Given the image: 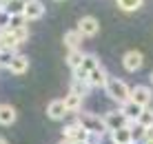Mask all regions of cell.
Segmentation results:
<instances>
[{
	"instance_id": "obj_10",
	"label": "cell",
	"mask_w": 153,
	"mask_h": 144,
	"mask_svg": "<svg viewBox=\"0 0 153 144\" xmlns=\"http://www.w3.org/2000/svg\"><path fill=\"white\" fill-rule=\"evenodd\" d=\"M122 113L129 118V122H138L140 120V115H142V111H144V106H140V104H135L133 100H129L126 104H122Z\"/></svg>"
},
{
	"instance_id": "obj_35",
	"label": "cell",
	"mask_w": 153,
	"mask_h": 144,
	"mask_svg": "<svg viewBox=\"0 0 153 144\" xmlns=\"http://www.w3.org/2000/svg\"><path fill=\"white\" fill-rule=\"evenodd\" d=\"M131 144H135V142H131Z\"/></svg>"
},
{
	"instance_id": "obj_25",
	"label": "cell",
	"mask_w": 153,
	"mask_h": 144,
	"mask_svg": "<svg viewBox=\"0 0 153 144\" xmlns=\"http://www.w3.org/2000/svg\"><path fill=\"white\" fill-rule=\"evenodd\" d=\"M25 13L22 16H11V22H9V29H22L25 27Z\"/></svg>"
},
{
	"instance_id": "obj_20",
	"label": "cell",
	"mask_w": 153,
	"mask_h": 144,
	"mask_svg": "<svg viewBox=\"0 0 153 144\" xmlns=\"http://www.w3.org/2000/svg\"><path fill=\"white\" fill-rule=\"evenodd\" d=\"M138 124H142L144 129H153V109H144V111H142Z\"/></svg>"
},
{
	"instance_id": "obj_31",
	"label": "cell",
	"mask_w": 153,
	"mask_h": 144,
	"mask_svg": "<svg viewBox=\"0 0 153 144\" xmlns=\"http://www.w3.org/2000/svg\"><path fill=\"white\" fill-rule=\"evenodd\" d=\"M0 144H9V142H7V140H4V137H2V135H0Z\"/></svg>"
},
{
	"instance_id": "obj_1",
	"label": "cell",
	"mask_w": 153,
	"mask_h": 144,
	"mask_svg": "<svg viewBox=\"0 0 153 144\" xmlns=\"http://www.w3.org/2000/svg\"><path fill=\"white\" fill-rule=\"evenodd\" d=\"M78 124L84 126L91 135H96V137H102L104 133H107V122H104L102 115H93V113H78Z\"/></svg>"
},
{
	"instance_id": "obj_28",
	"label": "cell",
	"mask_w": 153,
	"mask_h": 144,
	"mask_svg": "<svg viewBox=\"0 0 153 144\" xmlns=\"http://www.w3.org/2000/svg\"><path fill=\"white\" fill-rule=\"evenodd\" d=\"M11 31H13V36H16L20 42L27 40V27H22V29H11Z\"/></svg>"
},
{
	"instance_id": "obj_22",
	"label": "cell",
	"mask_w": 153,
	"mask_h": 144,
	"mask_svg": "<svg viewBox=\"0 0 153 144\" xmlns=\"http://www.w3.org/2000/svg\"><path fill=\"white\" fill-rule=\"evenodd\" d=\"M142 2L144 0H118L120 9H124V11H135V9L142 7Z\"/></svg>"
},
{
	"instance_id": "obj_7",
	"label": "cell",
	"mask_w": 153,
	"mask_h": 144,
	"mask_svg": "<svg viewBox=\"0 0 153 144\" xmlns=\"http://www.w3.org/2000/svg\"><path fill=\"white\" fill-rule=\"evenodd\" d=\"M45 16V4L40 0H27L25 4V18L27 20H40Z\"/></svg>"
},
{
	"instance_id": "obj_5",
	"label": "cell",
	"mask_w": 153,
	"mask_h": 144,
	"mask_svg": "<svg viewBox=\"0 0 153 144\" xmlns=\"http://www.w3.org/2000/svg\"><path fill=\"white\" fill-rule=\"evenodd\" d=\"M151 98H153L151 89H149V87H144V84H138V87H133V89H131V100H133L135 104L144 106V109L151 104Z\"/></svg>"
},
{
	"instance_id": "obj_32",
	"label": "cell",
	"mask_w": 153,
	"mask_h": 144,
	"mask_svg": "<svg viewBox=\"0 0 153 144\" xmlns=\"http://www.w3.org/2000/svg\"><path fill=\"white\" fill-rule=\"evenodd\" d=\"M60 144H71V142H60Z\"/></svg>"
},
{
	"instance_id": "obj_23",
	"label": "cell",
	"mask_w": 153,
	"mask_h": 144,
	"mask_svg": "<svg viewBox=\"0 0 153 144\" xmlns=\"http://www.w3.org/2000/svg\"><path fill=\"white\" fill-rule=\"evenodd\" d=\"M80 67L84 69V71L91 73L93 69H98V67H100V60H98L96 56H84V60H82V65H80Z\"/></svg>"
},
{
	"instance_id": "obj_16",
	"label": "cell",
	"mask_w": 153,
	"mask_h": 144,
	"mask_svg": "<svg viewBox=\"0 0 153 144\" xmlns=\"http://www.w3.org/2000/svg\"><path fill=\"white\" fill-rule=\"evenodd\" d=\"M89 89H91V84H89V82L73 78V82H71V93H76V95H80V98H84V95L89 93Z\"/></svg>"
},
{
	"instance_id": "obj_17",
	"label": "cell",
	"mask_w": 153,
	"mask_h": 144,
	"mask_svg": "<svg viewBox=\"0 0 153 144\" xmlns=\"http://www.w3.org/2000/svg\"><path fill=\"white\" fill-rule=\"evenodd\" d=\"M82 60H84V53L80 49H73V51H69V56H67V65H69L73 71L82 65Z\"/></svg>"
},
{
	"instance_id": "obj_15",
	"label": "cell",
	"mask_w": 153,
	"mask_h": 144,
	"mask_svg": "<svg viewBox=\"0 0 153 144\" xmlns=\"http://www.w3.org/2000/svg\"><path fill=\"white\" fill-rule=\"evenodd\" d=\"M13 122H16V109L9 104H0V124L9 126Z\"/></svg>"
},
{
	"instance_id": "obj_21",
	"label": "cell",
	"mask_w": 153,
	"mask_h": 144,
	"mask_svg": "<svg viewBox=\"0 0 153 144\" xmlns=\"http://www.w3.org/2000/svg\"><path fill=\"white\" fill-rule=\"evenodd\" d=\"M129 129H131V137H133V142H140V140H144V135H146V129L142 124H138L135 122L133 126L129 124Z\"/></svg>"
},
{
	"instance_id": "obj_6",
	"label": "cell",
	"mask_w": 153,
	"mask_h": 144,
	"mask_svg": "<svg viewBox=\"0 0 153 144\" xmlns=\"http://www.w3.org/2000/svg\"><path fill=\"white\" fill-rule=\"evenodd\" d=\"M78 31L82 36H87V38H91V36H96L100 31V22L93 16H84V18H80V22H78Z\"/></svg>"
},
{
	"instance_id": "obj_34",
	"label": "cell",
	"mask_w": 153,
	"mask_h": 144,
	"mask_svg": "<svg viewBox=\"0 0 153 144\" xmlns=\"http://www.w3.org/2000/svg\"><path fill=\"white\" fill-rule=\"evenodd\" d=\"M80 144H89V142H80Z\"/></svg>"
},
{
	"instance_id": "obj_19",
	"label": "cell",
	"mask_w": 153,
	"mask_h": 144,
	"mask_svg": "<svg viewBox=\"0 0 153 144\" xmlns=\"http://www.w3.org/2000/svg\"><path fill=\"white\" fill-rule=\"evenodd\" d=\"M65 106H67V111H80L82 98H80V95H76V93H69L65 98Z\"/></svg>"
},
{
	"instance_id": "obj_2",
	"label": "cell",
	"mask_w": 153,
	"mask_h": 144,
	"mask_svg": "<svg viewBox=\"0 0 153 144\" xmlns=\"http://www.w3.org/2000/svg\"><path fill=\"white\" fill-rule=\"evenodd\" d=\"M104 91H107V95H109L111 100H115V102H120V104H126V102L131 100V89H129V84H126L124 80L109 78Z\"/></svg>"
},
{
	"instance_id": "obj_12",
	"label": "cell",
	"mask_w": 153,
	"mask_h": 144,
	"mask_svg": "<svg viewBox=\"0 0 153 144\" xmlns=\"http://www.w3.org/2000/svg\"><path fill=\"white\" fill-rule=\"evenodd\" d=\"M107 82H109V76H107V71H104L102 67L93 69V71L89 73V84H91V87H107Z\"/></svg>"
},
{
	"instance_id": "obj_4",
	"label": "cell",
	"mask_w": 153,
	"mask_h": 144,
	"mask_svg": "<svg viewBox=\"0 0 153 144\" xmlns=\"http://www.w3.org/2000/svg\"><path fill=\"white\" fill-rule=\"evenodd\" d=\"M102 118H104V122H107L109 131H118V129H124V126L131 124L129 118H126L122 111H109V113H104Z\"/></svg>"
},
{
	"instance_id": "obj_30",
	"label": "cell",
	"mask_w": 153,
	"mask_h": 144,
	"mask_svg": "<svg viewBox=\"0 0 153 144\" xmlns=\"http://www.w3.org/2000/svg\"><path fill=\"white\" fill-rule=\"evenodd\" d=\"M9 2H11V0H0V7H7Z\"/></svg>"
},
{
	"instance_id": "obj_13",
	"label": "cell",
	"mask_w": 153,
	"mask_h": 144,
	"mask_svg": "<svg viewBox=\"0 0 153 144\" xmlns=\"http://www.w3.org/2000/svg\"><path fill=\"white\" fill-rule=\"evenodd\" d=\"M82 38H84V36H82L78 29H71V31H67V33H65V45L69 47V51H73V49H80V42H82Z\"/></svg>"
},
{
	"instance_id": "obj_14",
	"label": "cell",
	"mask_w": 153,
	"mask_h": 144,
	"mask_svg": "<svg viewBox=\"0 0 153 144\" xmlns=\"http://www.w3.org/2000/svg\"><path fill=\"white\" fill-rule=\"evenodd\" d=\"M111 142L113 144H131L133 137H131V129L124 126V129H118V131H111Z\"/></svg>"
},
{
	"instance_id": "obj_8",
	"label": "cell",
	"mask_w": 153,
	"mask_h": 144,
	"mask_svg": "<svg viewBox=\"0 0 153 144\" xmlns=\"http://www.w3.org/2000/svg\"><path fill=\"white\" fill-rule=\"evenodd\" d=\"M142 62H144V58H142L140 51H126L124 58H122V65H124L126 71H138L142 67Z\"/></svg>"
},
{
	"instance_id": "obj_33",
	"label": "cell",
	"mask_w": 153,
	"mask_h": 144,
	"mask_svg": "<svg viewBox=\"0 0 153 144\" xmlns=\"http://www.w3.org/2000/svg\"><path fill=\"white\" fill-rule=\"evenodd\" d=\"M151 82H153V73H151Z\"/></svg>"
},
{
	"instance_id": "obj_3",
	"label": "cell",
	"mask_w": 153,
	"mask_h": 144,
	"mask_svg": "<svg viewBox=\"0 0 153 144\" xmlns=\"http://www.w3.org/2000/svg\"><path fill=\"white\" fill-rule=\"evenodd\" d=\"M65 142H71V144H80V142H89V137H91V133H89L84 126H80L78 122H73L65 129Z\"/></svg>"
},
{
	"instance_id": "obj_29",
	"label": "cell",
	"mask_w": 153,
	"mask_h": 144,
	"mask_svg": "<svg viewBox=\"0 0 153 144\" xmlns=\"http://www.w3.org/2000/svg\"><path fill=\"white\" fill-rule=\"evenodd\" d=\"M144 144H153V129H146V135H144Z\"/></svg>"
},
{
	"instance_id": "obj_11",
	"label": "cell",
	"mask_w": 153,
	"mask_h": 144,
	"mask_svg": "<svg viewBox=\"0 0 153 144\" xmlns=\"http://www.w3.org/2000/svg\"><path fill=\"white\" fill-rule=\"evenodd\" d=\"M27 69H29L27 56H20V53H16V58L11 60V65H9V71H11L13 76H22V73H27Z\"/></svg>"
},
{
	"instance_id": "obj_18",
	"label": "cell",
	"mask_w": 153,
	"mask_h": 144,
	"mask_svg": "<svg viewBox=\"0 0 153 144\" xmlns=\"http://www.w3.org/2000/svg\"><path fill=\"white\" fill-rule=\"evenodd\" d=\"M25 4H27V0H11L4 9H7L9 16H22L25 13Z\"/></svg>"
},
{
	"instance_id": "obj_26",
	"label": "cell",
	"mask_w": 153,
	"mask_h": 144,
	"mask_svg": "<svg viewBox=\"0 0 153 144\" xmlns=\"http://www.w3.org/2000/svg\"><path fill=\"white\" fill-rule=\"evenodd\" d=\"M9 22H11V16L7 13V9H0V31L9 29Z\"/></svg>"
},
{
	"instance_id": "obj_24",
	"label": "cell",
	"mask_w": 153,
	"mask_h": 144,
	"mask_svg": "<svg viewBox=\"0 0 153 144\" xmlns=\"http://www.w3.org/2000/svg\"><path fill=\"white\" fill-rule=\"evenodd\" d=\"M13 58H16V53L11 49H0V67H7L9 69V65H11Z\"/></svg>"
},
{
	"instance_id": "obj_9",
	"label": "cell",
	"mask_w": 153,
	"mask_h": 144,
	"mask_svg": "<svg viewBox=\"0 0 153 144\" xmlns=\"http://www.w3.org/2000/svg\"><path fill=\"white\" fill-rule=\"evenodd\" d=\"M47 113H49L51 120H62L69 111H67V106H65V100H51L49 106H47Z\"/></svg>"
},
{
	"instance_id": "obj_27",
	"label": "cell",
	"mask_w": 153,
	"mask_h": 144,
	"mask_svg": "<svg viewBox=\"0 0 153 144\" xmlns=\"http://www.w3.org/2000/svg\"><path fill=\"white\" fill-rule=\"evenodd\" d=\"M73 78H76V80H84V82H89V71H84L82 67H78L76 71H73Z\"/></svg>"
}]
</instances>
